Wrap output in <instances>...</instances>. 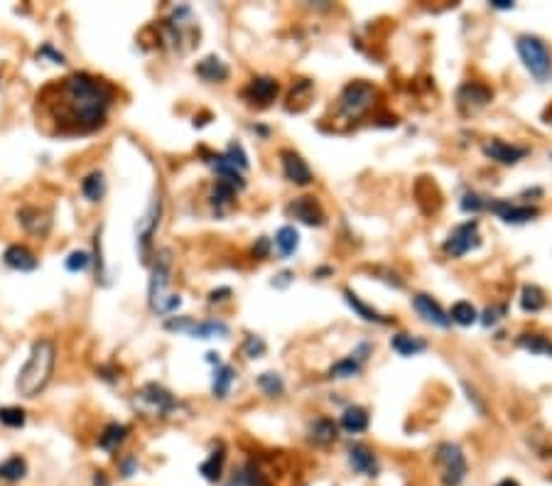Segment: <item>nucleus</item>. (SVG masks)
I'll return each mask as SVG.
<instances>
[{"label":"nucleus","instance_id":"nucleus-52","mask_svg":"<svg viewBox=\"0 0 552 486\" xmlns=\"http://www.w3.org/2000/svg\"><path fill=\"white\" fill-rule=\"evenodd\" d=\"M496 486H521V484H518L516 479H504V482H499Z\"/></svg>","mask_w":552,"mask_h":486},{"label":"nucleus","instance_id":"nucleus-42","mask_svg":"<svg viewBox=\"0 0 552 486\" xmlns=\"http://www.w3.org/2000/svg\"><path fill=\"white\" fill-rule=\"evenodd\" d=\"M88 263H91V256H88L86 251L69 253V258L64 261V265H66V270H69V273H79V270H86Z\"/></svg>","mask_w":552,"mask_h":486},{"label":"nucleus","instance_id":"nucleus-18","mask_svg":"<svg viewBox=\"0 0 552 486\" xmlns=\"http://www.w3.org/2000/svg\"><path fill=\"white\" fill-rule=\"evenodd\" d=\"M3 261H5V265H8V268L20 270V273H30V270L37 268L35 253H32L27 246H20V243H15V246H8V248H5Z\"/></svg>","mask_w":552,"mask_h":486},{"label":"nucleus","instance_id":"nucleus-30","mask_svg":"<svg viewBox=\"0 0 552 486\" xmlns=\"http://www.w3.org/2000/svg\"><path fill=\"white\" fill-rule=\"evenodd\" d=\"M275 246H278L280 256H292L300 246V234H297L295 226H283V229L275 234Z\"/></svg>","mask_w":552,"mask_h":486},{"label":"nucleus","instance_id":"nucleus-16","mask_svg":"<svg viewBox=\"0 0 552 486\" xmlns=\"http://www.w3.org/2000/svg\"><path fill=\"white\" fill-rule=\"evenodd\" d=\"M18 219H20L22 229H25L27 234H35V236H47L49 226H52V214L44 212V209H37V207L20 209Z\"/></svg>","mask_w":552,"mask_h":486},{"label":"nucleus","instance_id":"nucleus-35","mask_svg":"<svg viewBox=\"0 0 552 486\" xmlns=\"http://www.w3.org/2000/svg\"><path fill=\"white\" fill-rule=\"evenodd\" d=\"M358 371H361V356H358V353H351V356L336 361L334 366H331L329 376L331 378H351V376H356Z\"/></svg>","mask_w":552,"mask_h":486},{"label":"nucleus","instance_id":"nucleus-19","mask_svg":"<svg viewBox=\"0 0 552 486\" xmlns=\"http://www.w3.org/2000/svg\"><path fill=\"white\" fill-rule=\"evenodd\" d=\"M209 165L214 167V172H217L221 180L224 182H229V185H234L236 190H243L246 187V182H243V175H241V170L236 167L234 162H231L226 155H212V157L207 160Z\"/></svg>","mask_w":552,"mask_h":486},{"label":"nucleus","instance_id":"nucleus-8","mask_svg":"<svg viewBox=\"0 0 552 486\" xmlns=\"http://www.w3.org/2000/svg\"><path fill=\"white\" fill-rule=\"evenodd\" d=\"M165 327L172 331H187V334L194 336V339H217V336L229 334V327H226L224 322H217V319L194 322V319H189V317H177V319L172 317V319H167Z\"/></svg>","mask_w":552,"mask_h":486},{"label":"nucleus","instance_id":"nucleus-38","mask_svg":"<svg viewBox=\"0 0 552 486\" xmlns=\"http://www.w3.org/2000/svg\"><path fill=\"white\" fill-rule=\"evenodd\" d=\"M258 388L263 391L265 395H270V398H278V395H283V391H285V383H283V378H280L278 373H261L258 376Z\"/></svg>","mask_w":552,"mask_h":486},{"label":"nucleus","instance_id":"nucleus-51","mask_svg":"<svg viewBox=\"0 0 552 486\" xmlns=\"http://www.w3.org/2000/svg\"><path fill=\"white\" fill-rule=\"evenodd\" d=\"M278 278H280L278 285H287V283H290V278H292V273H280Z\"/></svg>","mask_w":552,"mask_h":486},{"label":"nucleus","instance_id":"nucleus-26","mask_svg":"<svg viewBox=\"0 0 552 486\" xmlns=\"http://www.w3.org/2000/svg\"><path fill=\"white\" fill-rule=\"evenodd\" d=\"M390 346L400 353V356H417L427 349V341L420 339V336H410V334H395L390 339Z\"/></svg>","mask_w":552,"mask_h":486},{"label":"nucleus","instance_id":"nucleus-48","mask_svg":"<svg viewBox=\"0 0 552 486\" xmlns=\"http://www.w3.org/2000/svg\"><path fill=\"white\" fill-rule=\"evenodd\" d=\"M491 8H496V10H513V3H511V0H491Z\"/></svg>","mask_w":552,"mask_h":486},{"label":"nucleus","instance_id":"nucleus-44","mask_svg":"<svg viewBox=\"0 0 552 486\" xmlns=\"http://www.w3.org/2000/svg\"><path fill=\"white\" fill-rule=\"evenodd\" d=\"M243 351H246L248 358H258L265 351V341L261 336H246V344H243Z\"/></svg>","mask_w":552,"mask_h":486},{"label":"nucleus","instance_id":"nucleus-25","mask_svg":"<svg viewBox=\"0 0 552 486\" xmlns=\"http://www.w3.org/2000/svg\"><path fill=\"white\" fill-rule=\"evenodd\" d=\"M125 438H128V428L120 425V423H110L101 433V438H98V447L106 450V452H115L120 445H123Z\"/></svg>","mask_w":552,"mask_h":486},{"label":"nucleus","instance_id":"nucleus-28","mask_svg":"<svg viewBox=\"0 0 552 486\" xmlns=\"http://www.w3.org/2000/svg\"><path fill=\"white\" fill-rule=\"evenodd\" d=\"M236 381V371L226 363H219L214 368V378H212V393L217 398H226L231 391V383Z\"/></svg>","mask_w":552,"mask_h":486},{"label":"nucleus","instance_id":"nucleus-10","mask_svg":"<svg viewBox=\"0 0 552 486\" xmlns=\"http://www.w3.org/2000/svg\"><path fill=\"white\" fill-rule=\"evenodd\" d=\"M280 162H283V175L285 180H290L292 185H300L305 187L312 182V170L305 160L300 157L297 152L292 150H280Z\"/></svg>","mask_w":552,"mask_h":486},{"label":"nucleus","instance_id":"nucleus-34","mask_svg":"<svg viewBox=\"0 0 552 486\" xmlns=\"http://www.w3.org/2000/svg\"><path fill=\"white\" fill-rule=\"evenodd\" d=\"M521 349L533 351V353H545V356H552V341L545 339L540 334H521L516 341Z\"/></svg>","mask_w":552,"mask_h":486},{"label":"nucleus","instance_id":"nucleus-17","mask_svg":"<svg viewBox=\"0 0 552 486\" xmlns=\"http://www.w3.org/2000/svg\"><path fill=\"white\" fill-rule=\"evenodd\" d=\"M484 155L501 165H516L518 160H523L528 155V148L521 145H508L504 140H491L484 145Z\"/></svg>","mask_w":552,"mask_h":486},{"label":"nucleus","instance_id":"nucleus-7","mask_svg":"<svg viewBox=\"0 0 552 486\" xmlns=\"http://www.w3.org/2000/svg\"><path fill=\"white\" fill-rule=\"evenodd\" d=\"M481 243V236H479V221L477 219H469L467 224L457 226L444 241V253L452 258H462L467 256L469 251L479 248Z\"/></svg>","mask_w":552,"mask_h":486},{"label":"nucleus","instance_id":"nucleus-53","mask_svg":"<svg viewBox=\"0 0 552 486\" xmlns=\"http://www.w3.org/2000/svg\"><path fill=\"white\" fill-rule=\"evenodd\" d=\"M96 486H106V479H103V472H98V477H96V482H93Z\"/></svg>","mask_w":552,"mask_h":486},{"label":"nucleus","instance_id":"nucleus-13","mask_svg":"<svg viewBox=\"0 0 552 486\" xmlns=\"http://www.w3.org/2000/svg\"><path fill=\"white\" fill-rule=\"evenodd\" d=\"M457 98H459V106L464 110H479L484 106H489L491 98H494V93H491L489 86L484 84H477V81H469V84H464L459 88V93H457Z\"/></svg>","mask_w":552,"mask_h":486},{"label":"nucleus","instance_id":"nucleus-5","mask_svg":"<svg viewBox=\"0 0 552 486\" xmlns=\"http://www.w3.org/2000/svg\"><path fill=\"white\" fill-rule=\"evenodd\" d=\"M437 462L442 464V484L444 486H459L469 472L467 455L454 442H442L437 447Z\"/></svg>","mask_w":552,"mask_h":486},{"label":"nucleus","instance_id":"nucleus-39","mask_svg":"<svg viewBox=\"0 0 552 486\" xmlns=\"http://www.w3.org/2000/svg\"><path fill=\"white\" fill-rule=\"evenodd\" d=\"M234 197H236V187L234 185H229V182H224V180H217V185H214V190H212V204L214 207H229L231 202H234Z\"/></svg>","mask_w":552,"mask_h":486},{"label":"nucleus","instance_id":"nucleus-6","mask_svg":"<svg viewBox=\"0 0 552 486\" xmlns=\"http://www.w3.org/2000/svg\"><path fill=\"white\" fill-rule=\"evenodd\" d=\"M375 98V88L366 81H351L349 86H344L339 96V113L346 118H358L363 115L368 108L373 106Z\"/></svg>","mask_w":552,"mask_h":486},{"label":"nucleus","instance_id":"nucleus-2","mask_svg":"<svg viewBox=\"0 0 552 486\" xmlns=\"http://www.w3.org/2000/svg\"><path fill=\"white\" fill-rule=\"evenodd\" d=\"M54 361H57V349H54L52 339H40L32 344V351L27 356L25 366L20 368L15 388L22 398H35L44 391L54 371Z\"/></svg>","mask_w":552,"mask_h":486},{"label":"nucleus","instance_id":"nucleus-22","mask_svg":"<svg viewBox=\"0 0 552 486\" xmlns=\"http://www.w3.org/2000/svg\"><path fill=\"white\" fill-rule=\"evenodd\" d=\"M368 423H371V415H368L366 408L361 405H351L344 410V415H341V428L346 430V433H363V430L368 428Z\"/></svg>","mask_w":552,"mask_h":486},{"label":"nucleus","instance_id":"nucleus-4","mask_svg":"<svg viewBox=\"0 0 552 486\" xmlns=\"http://www.w3.org/2000/svg\"><path fill=\"white\" fill-rule=\"evenodd\" d=\"M516 47H518V54H521L523 64H526V69L530 74L540 81L548 79L552 71V54H550L548 44L535 35H521L516 42Z\"/></svg>","mask_w":552,"mask_h":486},{"label":"nucleus","instance_id":"nucleus-21","mask_svg":"<svg viewBox=\"0 0 552 486\" xmlns=\"http://www.w3.org/2000/svg\"><path fill=\"white\" fill-rule=\"evenodd\" d=\"M140 398L145 403H150V405L157 413H170L177 405L172 393H170V391H165L162 386H157V383H147L145 388L140 391Z\"/></svg>","mask_w":552,"mask_h":486},{"label":"nucleus","instance_id":"nucleus-14","mask_svg":"<svg viewBox=\"0 0 552 486\" xmlns=\"http://www.w3.org/2000/svg\"><path fill=\"white\" fill-rule=\"evenodd\" d=\"M287 214L295 219H300L307 226H322L324 224V212L312 197H300L287 207Z\"/></svg>","mask_w":552,"mask_h":486},{"label":"nucleus","instance_id":"nucleus-32","mask_svg":"<svg viewBox=\"0 0 552 486\" xmlns=\"http://www.w3.org/2000/svg\"><path fill=\"white\" fill-rule=\"evenodd\" d=\"M224 462H226L224 447L219 445V450H214L212 455H209V460L199 467V472L204 474L207 482H217V479H221V472H224Z\"/></svg>","mask_w":552,"mask_h":486},{"label":"nucleus","instance_id":"nucleus-50","mask_svg":"<svg viewBox=\"0 0 552 486\" xmlns=\"http://www.w3.org/2000/svg\"><path fill=\"white\" fill-rule=\"evenodd\" d=\"M253 253H256V256H265V253H268V239L258 241V248H253Z\"/></svg>","mask_w":552,"mask_h":486},{"label":"nucleus","instance_id":"nucleus-46","mask_svg":"<svg viewBox=\"0 0 552 486\" xmlns=\"http://www.w3.org/2000/svg\"><path fill=\"white\" fill-rule=\"evenodd\" d=\"M37 54H40V57H44V54H49V57H52V59H54V62H57V64H64V54L54 52V49H52V44H44V47H42V49H40V52H37Z\"/></svg>","mask_w":552,"mask_h":486},{"label":"nucleus","instance_id":"nucleus-23","mask_svg":"<svg viewBox=\"0 0 552 486\" xmlns=\"http://www.w3.org/2000/svg\"><path fill=\"white\" fill-rule=\"evenodd\" d=\"M344 297H346V305H349L353 312L358 314V317L366 319V322H375V324H388V322H390L388 317H383V314L375 312L373 307H368L366 302H361V297H358L353 290H349V287L344 290Z\"/></svg>","mask_w":552,"mask_h":486},{"label":"nucleus","instance_id":"nucleus-31","mask_svg":"<svg viewBox=\"0 0 552 486\" xmlns=\"http://www.w3.org/2000/svg\"><path fill=\"white\" fill-rule=\"evenodd\" d=\"M226 486H268V482H265V477L253 464H243Z\"/></svg>","mask_w":552,"mask_h":486},{"label":"nucleus","instance_id":"nucleus-40","mask_svg":"<svg viewBox=\"0 0 552 486\" xmlns=\"http://www.w3.org/2000/svg\"><path fill=\"white\" fill-rule=\"evenodd\" d=\"M25 410L22 408H13V405H8V408H0V423L5 425V428H22L25 425Z\"/></svg>","mask_w":552,"mask_h":486},{"label":"nucleus","instance_id":"nucleus-36","mask_svg":"<svg viewBox=\"0 0 552 486\" xmlns=\"http://www.w3.org/2000/svg\"><path fill=\"white\" fill-rule=\"evenodd\" d=\"M25 474H27V462L22 457H10V460L0 464V479L3 482H20Z\"/></svg>","mask_w":552,"mask_h":486},{"label":"nucleus","instance_id":"nucleus-9","mask_svg":"<svg viewBox=\"0 0 552 486\" xmlns=\"http://www.w3.org/2000/svg\"><path fill=\"white\" fill-rule=\"evenodd\" d=\"M491 212L496 214L499 219H504L506 224H526V221H533L535 217H538V207H528V204H523V207H516V204H511L508 199H496V202H489Z\"/></svg>","mask_w":552,"mask_h":486},{"label":"nucleus","instance_id":"nucleus-45","mask_svg":"<svg viewBox=\"0 0 552 486\" xmlns=\"http://www.w3.org/2000/svg\"><path fill=\"white\" fill-rule=\"evenodd\" d=\"M506 312V307H489L484 312V319H481V324L484 327H491V324H496L501 319V314Z\"/></svg>","mask_w":552,"mask_h":486},{"label":"nucleus","instance_id":"nucleus-12","mask_svg":"<svg viewBox=\"0 0 552 486\" xmlns=\"http://www.w3.org/2000/svg\"><path fill=\"white\" fill-rule=\"evenodd\" d=\"M160 214H162V199L155 197L152 204L147 207L145 217L137 221V226H135L137 243H140V253H142V256H145V251H147V246H150V239H152L155 229H157V224H160Z\"/></svg>","mask_w":552,"mask_h":486},{"label":"nucleus","instance_id":"nucleus-37","mask_svg":"<svg viewBox=\"0 0 552 486\" xmlns=\"http://www.w3.org/2000/svg\"><path fill=\"white\" fill-rule=\"evenodd\" d=\"M521 307L526 309V312H538V309L545 307V295L540 287L535 285H526L521 292Z\"/></svg>","mask_w":552,"mask_h":486},{"label":"nucleus","instance_id":"nucleus-29","mask_svg":"<svg viewBox=\"0 0 552 486\" xmlns=\"http://www.w3.org/2000/svg\"><path fill=\"white\" fill-rule=\"evenodd\" d=\"M309 440L317 442V445H329L336 440V425L329 418H317L309 428Z\"/></svg>","mask_w":552,"mask_h":486},{"label":"nucleus","instance_id":"nucleus-41","mask_svg":"<svg viewBox=\"0 0 552 486\" xmlns=\"http://www.w3.org/2000/svg\"><path fill=\"white\" fill-rule=\"evenodd\" d=\"M486 207H489L486 197L477 195V192H467V195L462 197V212H467V214H479V212H484Z\"/></svg>","mask_w":552,"mask_h":486},{"label":"nucleus","instance_id":"nucleus-43","mask_svg":"<svg viewBox=\"0 0 552 486\" xmlns=\"http://www.w3.org/2000/svg\"><path fill=\"white\" fill-rule=\"evenodd\" d=\"M224 155H226V157H229L231 162H234L239 170H248V157H246V152H243V148L239 145V143H231L229 150H226Z\"/></svg>","mask_w":552,"mask_h":486},{"label":"nucleus","instance_id":"nucleus-33","mask_svg":"<svg viewBox=\"0 0 552 486\" xmlns=\"http://www.w3.org/2000/svg\"><path fill=\"white\" fill-rule=\"evenodd\" d=\"M449 319L454 324H459V327H472V324L479 319V312L472 302L462 300V302H454V307H452V312H449Z\"/></svg>","mask_w":552,"mask_h":486},{"label":"nucleus","instance_id":"nucleus-11","mask_svg":"<svg viewBox=\"0 0 552 486\" xmlns=\"http://www.w3.org/2000/svg\"><path fill=\"white\" fill-rule=\"evenodd\" d=\"M412 307L417 309V314L425 319V322L434 324V327L447 329V327L452 324L449 314H447L444 309L439 307V302L432 300L429 295H422V292H420V295H415V297H412Z\"/></svg>","mask_w":552,"mask_h":486},{"label":"nucleus","instance_id":"nucleus-3","mask_svg":"<svg viewBox=\"0 0 552 486\" xmlns=\"http://www.w3.org/2000/svg\"><path fill=\"white\" fill-rule=\"evenodd\" d=\"M170 273H172V258H170L167 248H162V251L155 256L150 287H147V300H150L152 312H157V314H170L182 305L179 295H170L167 292Z\"/></svg>","mask_w":552,"mask_h":486},{"label":"nucleus","instance_id":"nucleus-47","mask_svg":"<svg viewBox=\"0 0 552 486\" xmlns=\"http://www.w3.org/2000/svg\"><path fill=\"white\" fill-rule=\"evenodd\" d=\"M231 295V290L229 287H221V290H214L212 295H209V302H224L226 297Z\"/></svg>","mask_w":552,"mask_h":486},{"label":"nucleus","instance_id":"nucleus-20","mask_svg":"<svg viewBox=\"0 0 552 486\" xmlns=\"http://www.w3.org/2000/svg\"><path fill=\"white\" fill-rule=\"evenodd\" d=\"M349 464L356 472L366 474V477H375L378 472V462H375V455L368 450L366 445H353L349 450Z\"/></svg>","mask_w":552,"mask_h":486},{"label":"nucleus","instance_id":"nucleus-24","mask_svg":"<svg viewBox=\"0 0 552 486\" xmlns=\"http://www.w3.org/2000/svg\"><path fill=\"white\" fill-rule=\"evenodd\" d=\"M197 74L204 81H226L229 79V66L221 62L219 57H207L197 64Z\"/></svg>","mask_w":552,"mask_h":486},{"label":"nucleus","instance_id":"nucleus-49","mask_svg":"<svg viewBox=\"0 0 552 486\" xmlns=\"http://www.w3.org/2000/svg\"><path fill=\"white\" fill-rule=\"evenodd\" d=\"M132 472H135V460H132V457H130V460H125V462H123V477H130Z\"/></svg>","mask_w":552,"mask_h":486},{"label":"nucleus","instance_id":"nucleus-27","mask_svg":"<svg viewBox=\"0 0 552 486\" xmlns=\"http://www.w3.org/2000/svg\"><path fill=\"white\" fill-rule=\"evenodd\" d=\"M81 192H84L88 202H101L103 195H106V177H103V172H98V170L88 172L81 180Z\"/></svg>","mask_w":552,"mask_h":486},{"label":"nucleus","instance_id":"nucleus-15","mask_svg":"<svg viewBox=\"0 0 552 486\" xmlns=\"http://www.w3.org/2000/svg\"><path fill=\"white\" fill-rule=\"evenodd\" d=\"M278 81L270 79V76H256V79L251 81V84L246 86V91H243V96L248 98L251 103H258V106H268L270 101H275V96H278Z\"/></svg>","mask_w":552,"mask_h":486},{"label":"nucleus","instance_id":"nucleus-1","mask_svg":"<svg viewBox=\"0 0 552 486\" xmlns=\"http://www.w3.org/2000/svg\"><path fill=\"white\" fill-rule=\"evenodd\" d=\"M115 91L103 79L76 71L54 84L44 86L37 96L47 120L59 135H86L106 123Z\"/></svg>","mask_w":552,"mask_h":486}]
</instances>
